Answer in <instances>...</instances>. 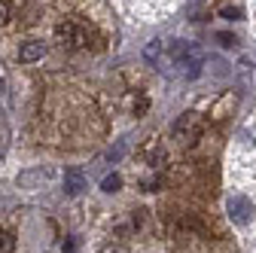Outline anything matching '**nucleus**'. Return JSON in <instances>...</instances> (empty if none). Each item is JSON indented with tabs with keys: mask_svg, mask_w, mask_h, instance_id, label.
<instances>
[{
	"mask_svg": "<svg viewBox=\"0 0 256 253\" xmlns=\"http://www.w3.org/2000/svg\"><path fill=\"white\" fill-rule=\"evenodd\" d=\"M171 58H174V64L183 74L198 76V70H202V49L196 43H174L171 46Z\"/></svg>",
	"mask_w": 256,
	"mask_h": 253,
	"instance_id": "nucleus-1",
	"label": "nucleus"
},
{
	"mask_svg": "<svg viewBox=\"0 0 256 253\" xmlns=\"http://www.w3.org/2000/svg\"><path fill=\"white\" fill-rule=\"evenodd\" d=\"M174 138H177L183 146H192V144L202 138V119H198L196 113L177 116V122H174Z\"/></svg>",
	"mask_w": 256,
	"mask_h": 253,
	"instance_id": "nucleus-2",
	"label": "nucleus"
},
{
	"mask_svg": "<svg viewBox=\"0 0 256 253\" xmlns=\"http://www.w3.org/2000/svg\"><path fill=\"white\" fill-rule=\"evenodd\" d=\"M55 40H58L61 46H68V49H80V46L88 40V34H86L76 22H61V24L55 28Z\"/></svg>",
	"mask_w": 256,
	"mask_h": 253,
	"instance_id": "nucleus-3",
	"label": "nucleus"
},
{
	"mask_svg": "<svg viewBox=\"0 0 256 253\" xmlns=\"http://www.w3.org/2000/svg\"><path fill=\"white\" fill-rule=\"evenodd\" d=\"M226 208H229V216H232V223H238V226L250 223V216H253V202H250L247 196H232Z\"/></svg>",
	"mask_w": 256,
	"mask_h": 253,
	"instance_id": "nucleus-4",
	"label": "nucleus"
},
{
	"mask_svg": "<svg viewBox=\"0 0 256 253\" xmlns=\"http://www.w3.org/2000/svg\"><path fill=\"white\" fill-rule=\"evenodd\" d=\"M64 192H68V196L86 192V174L80 168H68V171H64Z\"/></svg>",
	"mask_w": 256,
	"mask_h": 253,
	"instance_id": "nucleus-5",
	"label": "nucleus"
},
{
	"mask_svg": "<svg viewBox=\"0 0 256 253\" xmlns=\"http://www.w3.org/2000/svg\"><path fill=\"white\" fill-rule=\"evenodd\" d=\"M43 55H46V43L43 40H28L18 49V61H24V64H28V61H40Z\"/></svg>",
	"mask_w": 256,
	"mask_h": 253,
	"instance_id": "nucleus-6",
	"label": "nucleus"
},
{
	"mask_svg": "<svg viewBox=\"0 0 256 253\" xmlns=\"http://www.w3.org/2000/svg\"><path fill=\"white\" fill-rule=\"evenodd\" d=\"M16 250V238L10 232H0V253H12Z\"/></svg>",
	"mask_w": 256,
	"mask_h": 253,
	"instance_id": "nucleus-7",
	"label": "nucleus"
},
{
	"mask_svg": "<svg viewBox=\"0 0 256 253\" xmlns=\"http://www.w3.org/2000/svg\"><path fill=\"white\" fill-rule=\"evenodd\" d=\"M119 186H122L119 174H110V177H104V183H101V189H104V192H116Z\"/></svg>",
	"mask_w": 256,
	"mask_h": 253,
	"instance_id": "nucleus-8",
	"label": "nucleus"
},
{
	"mask_svg": "<svg viewBox=\"0 0 256 253\" xmlns=\"http://www.w3.org/2000/svg\"><path fill=\"white\" fill-rule=\"evenodd\" d=\"M101 253H128V247H125L122 241H110V244L101 247Z\"/></svg>",
	"mask_w": 256,
	"mask_h": 253,
	"instance_id": "nucleus-9",
	"label": "nucleus"
},
{
	"mask_svg": "<svg viewBox=\"0 0 256 253\" xmlns=\"http://www.w3.org/2000/svg\"><path fill=\"white\" fill-rule=\"evenodd\" d=\"M158 52H162V43H150V46L144 49V55H146L150 61H158Z\"/></svg>",
	"mask_w": 256,
	"mask_h": 253,
	"instance_id": "nucleus-10",
	"label": "nucleus"
},
{
	"mask_svg": "<svg viewBox=\"0 0 256 253\" xmlns=\"http://www.w3.org/2000/svg\"><path fill=\"white\" fill-rule=\"evenodd\" d=\"M6 22H10V6L0 0V24H6Z\"/></svg>",
	"mask_w": 256,
	"mask_h": 253,
	"instance_id": "nucleus-11",
	"label": "nucleus"
},
{
	"mask_svg": "<svg viewBox=\"0 0 256 253\" xmlns=\"http://www.w3.org/2000/svg\"><path fill=\"white\" fill-rule=\"evenodd\" d=\"M216 40L226 43V46H235V37H232V34H216Z\"/></svg>",
	"mask_w": 256,
	"mask_h": 253,
	"instance_id": "nucleus-12",
	"label": "nucleus"
},
{
	"mask_svg": "<svg viewBox=\"0 0 256 253\" xmlns=\"http://www.w3.org/2000/svg\"><path fill=\"white\" fill-rule=\"evenodd\" d=\"M222 16H226V18H238V16H241V10H235V6H226V10H222Z\"/></svg>",
	"mask_w": 256,
	"mask_h": 253,
	"instance_id": "nucleus-13",
	"label": "nucleus"
}]
</instances>
